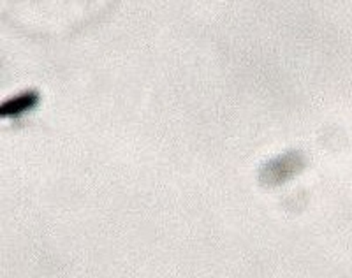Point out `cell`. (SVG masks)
<instances>
[{"mask_svg":"<svg viewBox=\"0 0 352 278\" xmlns=\"http://www.w3.org/2000/svg\"><path fill=\"white\" fill-rule=\"evenodd\" d=\"M305 167V159L300 151H284L280 156L273 157L259 169V182L264 187H278L292 180Z\"/></svg>","mask_w":352,"mask_h":278,"instance_id":"obj_1","label":"cell"},{"mask_svg":"<svg viewBox=\"0 0 352 278\" xmlns=\"http://www.w3.org/2000/svg\"><path fill=\"white\" fill-rule=\"evenodd\" d=\"M37 94L36 92H25V94H20V96L12 97L8 103L2 104V116H16L20 113L28 111L32 109L37 104Z\"/></svg>","mask_w":352,"mask_h":278,"instance_id":"obj_2","label":"cell"}]
</instances>
